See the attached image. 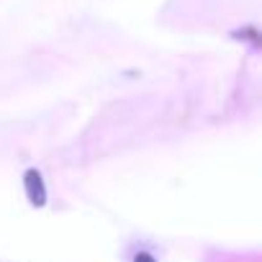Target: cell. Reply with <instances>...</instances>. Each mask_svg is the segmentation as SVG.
I'll return each instance as SVG.
<instances>
[{
    "mask_svg": "<svg viewBox=\"0 0 262 262\" xmlns=\"http://www.w3.org/2000/svg\"><path fill=\"white\" fill-rule=\"evenodd\" d=\"M24 188H26V195L31 201V206L41 208L47 203V185H44V178L39 170H26L24 175Z\"/></svg>",
    "mask_w": 262,
    "mask_h": 262,
    "instance_id": "cell-1",
    "label": "cell"
},
{
    "mask_svg": "<svg viewBox=\"0 0 262 262\" xmlns=\"http://www.w3.org/2000/svg\"><path fill=\"white\" fill-rule=\"evenodd\" d=\"M134 262H157V259H155L149 252H137V254H134Z\"/></svg>",
    "mask_w": 262,
    "mask_h": 262,
    "instance_id": "cell-2",
    "label": "cell"
}]
</instances>
